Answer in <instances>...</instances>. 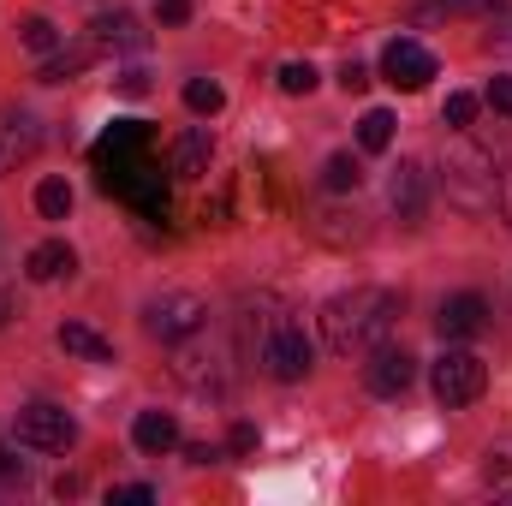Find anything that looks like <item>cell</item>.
I'll return each instance as SVG.
<instances>
[{
  "instance_id": "1",
  "label": "cell",
  "mask_w": 512,
  "mask_h": 506,
  "mask_svg": "<svg viewBox=\"0 0 512 506\" xmlns=\"http://www.w3.org/2000/svg\"><path fill=\"white\" fill-rule=\"evenodd\" d=\"M393 328H399V298L387 286H352V292H340V298L322 304V340L340 358H358V352L387 346Z\"/></svg>"
},
{
  "instance_id": "2",
  "label": "cell",
  "mask_w": 512,
  "mask_h": 506,
  "mask_svg": "<svg viewBox=\"0 0 512 506\" xmlns=\"http://www.w3.org/2000/svg\"><path fill=\"white\" fill-rule=\"evenodd\" d=\"M143 328H149V340L179 346V340H191V334L209 328V304H203L197 292H161V298L143 310Z\"/></svg>"
},
{
  "instance_id": "3",
  "label": "cell",
  "mask_w": 512,
  "mask_h": 506,
  "mask_svg": "<svg viewBox=\"0 0 512 506\" xmlns=\"http://www.w3.org/2000/svg\"><path fill=\"white\" fill-rule=\"evenodd\" d=\"M435 399L447 405V411H459V405H477L483 399V387H489V370H483V358L477 352H465V346H447L441 358H435Z\"/></svg>"
},
{
  "instance_id": "4",
  "label": "cell",
  "mask_w": 512,
  "mask_h": 506,
  "mask_svg": "<svg viewBox=\"0 0 512 506\" xmlns=\"http://www.w3.org/2000/svg\"><path fill=\"white\" fill-rule=\"evenodd\" d=\"M102 191H108V197H120V203H131L143 221H167V179H161L155 155H149V161H137V167H126V173H108V179H102Z\"/></svg>"
},
{
  "instance_id": "5",
  "label": "cell",
  "mask_w": 512,
  "mask_h": 506,
  "mask_svg": "<svg viewBox=\"0 0 512 506\" xmlns=\"http://www.w3.org/2000/svg\"><path fill=\"white\" fill-rule=\"evenodd\" d=\"M155 155V137L143 120H114V126L96 137V149H90V161H96V173L108 179V173H126L137 161H149Z\"/></svg>"
},
{
  "instance_id": "6",
  "label": "cell",
  "mask_w": 512,
  "mask_h": 506,
  "mask_svg": "<svg viewBox=\"0 0 512 506\" xmlns=\"http://www.w3.org/2000/svg\"><path fill=\"white\" fill-rule=\"evenodd\" d=\"M310 364H316V352H310L304 328H292V322H268L262 328V370L274 381H304Z\"/></svg>"
},
{
  "instance_id": "7",
  "label": "cell",
  "mask_w": 512,
  "mask_h": 506,
  "mask_svg": "<svg viewBox=\"0 0 512 506\" xmlns=\"http://www.w3.org/2000/svg\"><path fill=\"white\" fill-rule=\"evenodd\" d=\"M12 429H18V441H24V447H36V453H66V447L78 441V423H72L60 405H48V399L24 405Z\"/></svg>"
},
{
  "instance_id": "8",
  "label": "cell",
  "mask_w": 512,
  "mask_h": 506,
  "mask_svg": "<svg viewBox=\"0 0 512 506\" xmlns=\"http://www.w3.org/2000/svg\"><path fill=\"white\" fill-rule=\"evenodd\" d=\"M441 66H435V54L423 48V42H411V36H399V42H387L382 54V78L393 84V90H405V96H417L429 78H435Z\"/></svg>"
},
{
  "instance_id": "9",
  "label": "cell",
  "mask_w": 512,
  "mask_h": 506,
  "mask_svg": "<svg viewBox=\"0 0 512 506\" xmlns=\"http://www.w3.org/2000/svg\"><path fill=\"white\" fill-rule=\"evenodd\" d=\"M411 381H417V358H411L405 346H376V352H370V364H364V387H370L376 399H399Z\"/></svg>"
},
{
  "instance_id": "10",
  "label": "cell",
  "mask_w": 512,
  "mask_h": 506,
  "mask_svg": "<svg viewBox=\"0 0 512 506\" xmlns=\"http://www.w3.org/2000/svg\"><path fill=\"white\" fill-rule=\"evenodd\" d=\"M387 203H393L399 221H417V215L429 209V173H423L417 161H399L393 179H387Z\"/></svg>"
},
{
  "instance_id": "11",
  "label": "cell",
  "mask_w": 512,
  "mask_h": 506,
  "mask_svg": "<svg viewBox=\"0 0 512 506\" xmlns=\"http://www.w3.org/2000/svg\"><path fill=\"white\" fill-rule=\"evenodd\" d=\"M483 322H489L483 292H453V298L441 304V316H435L441 340H471V334H483Z\"/></svg>"
},
{
  "instance_id": "12",
  "label": "cell",
  "mask_w": 512,
  "mask_h": 506,
  "mask_svg": "<svg viewBox=\"0 0 512 506\" xmlns=\"http://www.w3.org/2000/svg\"><path fill=\"white\" fill-rule=\"evenodd\" d=\"M30 155H36V120L18 108H0V173H12Z\"/></svg>"
},
{
  "instance_id": "13",
  "label": "cell",
  "mask_w": 512,
  "mask_h": 506,
  "mask_svg": "<svg viewBox=\"0 0 512 506\" xmlns=\"http://www.w3.org/2000/svg\"><path fill=\"white\" fill-rule=\"evenodd\" d=\"M209 155H215V143H209V131L191 126L173 137V149H167V173H179V179H203L209 173Z\"/></svg>"
},
{
  "instance_id": "14",
  "label": "cell",
  "mask_w": 512,
  "mask_h": 506,
  "mask_svg": "<svg viewBox=\"0 0 512 506\" xmlns=\"http://www.w3.org/2000/svg\"><path fill=\"white\" fill-rule=\"evenodd\" d=\"M131 441H137V453H173V447H179V423H173L167 411H137Z\"/></svg>"
},
{
  "instance_id": "15",
  "label": "cell",
  "mask_w": 512,
  "mask_h": 506,
  "mask_svg": "<svg viewBox=\"0 0 512 506\" xmlns=\"http://www.w3.org/2000/svg\"><path fill=\"white\" fill-rule=\"evenodd\" d=\"M96 42H102V48H126V54H143V48H149V30H143L131 12H108V18H96Z\"/></svg>"
},
{
  "instance_id": "16",
  "label": "cell",
  "mask_w": 512,
  "mask_h": 506,
  "mask_svg": "<svg viewBox=\"0 0 512 506\" xmlns=\"http://www.w3.org/2000/svg\"><path fill=\"white\" fill-rule=\"evenodd\" d=\"M60 352L72 358H90V364H114V346L90 328V322H60Z\"/></svg>"
},
{
  "instance_id": "17",
  "label": "cell",
  "mask_w": 512,
  "mask_h": 506,
  "mask_svg": "<svg viewBox=\"0 0 512 506\" xmlns=\"http://www.w3.org/2000/svg\"><path fill=\"white\" fill-rule=\"evenodd\" d=\"M96 54H102V42H96V36H90V42H78V48H54V60L42 66V84H66V78H78Z\"/></svg>"
},
{
  "instance_id": "18",
  "label": "cell",
  "mask_w": 512,
  "mask_h": 506,
  "mask_svg": "<svg viewBox=\"0 0 512 506\" xmlns=\"http://www.w3.org/2000/svg\"><path fill=\"white\" fill-rule=\"evenodd\" d=\"M24 268H30V280H42V286H48V280L72 274V268H78V256H72V245L48 239V245H36V251H30V262H24Z\"/></svg>"
},
{
  "instance_id": "19",
  "label": "cell",
  "mask_w": 512,
  "mask_h": 506,
  "mask_svg": "<svg viewBox=\"0 0 512 506\" xmlns=\"http://www.w3.org/2000/svg\"><path fill=\"white\" fill-rule=\"evenodd\" d=\"M465 12H501V0H417L411 18H465Z\"/></svg>"
},
{
  "instance_id": "20",
  "label": "cell",
  "mask_w": 512,
  "mask_h": 506,
  "mask_svg": "<svg viewBox=\"0 0 512 506\" xmlns=\"http://www.w3.org/2000/svg\"><path fill=\"white\" fill-rule=\"evenodd\" d=\"M185 108H191V114H221V108H227V90H221L215 78H191V84H185Z\"/></svg>"
},
{
  "instance_id": "21",
  "label": "cell",
  "mask_w": 512,
  "mask_h": 506,
  "mask_svg": "<svg viewBox=\"0 0 512 506\" xmlns=\"http://www.w3.org/2000/svg\"><path fill=\"white\" fill-rule=\"evenodd\" d=\"M36 209H42L48 221H66V215H72V185H66V179H42V185H36Z\"/></svg>"
},
{
  "instance_id": "22",
  "label": "cell",
  "mask_w": 512,
  "mask_h": 506,
  "mask_svg": "<svg viewBox=\"0 0 512 506\" xmlns=\"http://www.w3.org/2000/svg\"><path fill=\"white\" fill-rule=\"evenodd\" d=\"M358 143H364L370 155H382L387 143H393V114H387V108H370V114L358 120Z\"/></svg>"
},
{
  "instance_id": "23",
  "label": "cell",
  "mask_w": 512,
  "mask_h": 506,
  "mask_svg": "<svg viewBox=\"0 0 512 506\" xmlns=\"http://www.w3.org/2000/svg\"><path fill=\"white\" fill-rule=\"evenodd\" d=\"M18 42H24L30 54H54V48H60V30H54L48 18H24V24H18Z\"/></svg>"
},
{
  "instance_id": "24",
  "label": "cell",
  "mask_w": 512,
  "mask_h": 506,
  "mask_svg": "<svg viewBox=\"0 0 512 506\" xmlns=\"http://www.w3.org/2000/svg\"><path fill=\"white\" fill-rule=\"evenodd\" d=\"M358 179H364V167L352 155H328V167H322V185L328 191H358Z\"/></svg>"
},
{
  "instance_id": "25",
  "label": "cell",
  "mask_w": 512,
  "mask_h": 506,
  "mask_svg": "<svg viewBox=\"0 0 512 506\" xmlns=\"http://www.w3.org/2000/svg\"><path fill=\"white\" fill-rule=\"evenodd\" d=\"M280 90H286V96H310V90H316V66H310V60H286V66H280Z\"/></svg>"
},
{
  "instance_id": "26",
  "label": "cell",
  "mask_w": 512,
  "mask_h": 506,
  "mask_svg": "<svg viewBox=\"0 0 512 506\" xmlns=\"http://www.w3.org/2000/svg\"><path fill=\"white\" fill-rule=\"evenodd\" d=\"M441 120H447L453 131H465L471 120H477V96H465V90H453V96H447V108H441Z\"/></svg>"
},
{
  "instance_id": "27",
  "label": "cell",
  "mask_w": 512,
  "mask_h": 506,
  "mask_svg": "<svg viewBox=\"0 0 512 506\" xmlns=\"http://www.w3.org/2000/svg\"><path fill=\"white\" fill-rule=\"evenodd\" d=\"M340 90H346V96H364V90H370V72H364L358 60H346V66H340Z\"/></svg>"
},
{
  "instance_id": "28",
  "label": "cell",
  "mask_w": 512,
  "mask_h": 506,
  "mask_svg": "<svg viewBox=\"0 0 512 506\" xmlns=\"http://www.w3.org/2000/svg\"><path fill=\"white\" fill-rule=\"evenodd\" d=\"M149 501H155L149 483H126V489H114V506H149Z\"/></svg>"
},
{
  "instance_id": "29",
  "label": "cell",
  "mask_w": 512,
  "mask_h": 506,
  "mask_svg": "<svg viewBox=\"0 0 512 506\" xmlns=\"http://www.w3.org/2000/svg\"><path fill=\"white\" fill-rule=\"evenodd\" d=\"M114 90H120V96H149V72H137V66H131V72L114 78Z\"/></svg>"
},
{
  "instance_id": "30",
  "label": "cell",
  "mask_w": 512,
  "mask_h": 506,
  "mask_svg": "<svg viewBox=\"0 0 512 506\" xmlns=\"http://www.w3.org/2000/svg\"><path fill=\"white\" fill-rule=\"evenodd\" d=\"M227 447L245 459V453H256V423H233V435H227Z\"/></svg>"
},
{
  "instance_id": "31",
  "label": "cell",
  "mask_w": 512,
  "mask_h": 506,
  "mask_svg": "<svg viewBox=\"0 0 512 506\" xmlns=\"http://www.w3.org/2000/svg\"><path fill=\"white\" fill-rule=\"evenodd\" d=\"M489 108L495 114H512V78H489Z\"/></svg>"
},
{
  "instance_id": "32",
  "label": "cell",
  "mask_w": 512,
  "mask_h": 506,
  "mask_svg": "<svg viewBox=\"0 0 512 506\" xmlns=\"http://www.w3.org/2000/svg\"><path fill=\"white\" fill-rule=\"evenodd\" d=\"M155 18L161 24H185L191 18V0H155Z\"/></svg>"
},
{
  "instance_id": "33",
  "label": "cell",
  "mask_w": 512,
  "mask_h": 506,
  "mask_svg": "<svg viewBox=\"0 0 512 506\" xmlns=\"http://www.w3.org/2000/svg\"><path fill=\"white\" fill-rule=\"evenodd\" d=\"M185 459H191V465H215V459H221V453H215V447H209V441H191V447H185Z\"/></svg>"
},
{
  "instance_id": "34",
  "label": "cell",
  "mask_w": 512,
  "mask_h": 506,
  "mask_svg": "<svg viewBox=\"0 0 512 506\" xmlns=\"http://www.w3.org/2000/svg\"><path fill=\"white\" fill-rule=\"evenodd\" d=\"M0 483H24V465H18L6 447H0Z\"/></svg>"
},
{
  "instance_id": "35",
  "label": "cell",
  "mask_w": 512,
  "mask_h": 506,
  "mask_svg": "<svg viewBox=\"0 0 512 506\" xmlns=\"http://www.w3.org/2000/svg\"><path fill=\"white\" fill-rule=\"evenodd\" d=\"M495 197H501V209H507V221H512V167L495 179Z\"/></svg>"
},
{
  "instance_id": "36",
  "label": "cell",
  "mask_w": 512,
  "mask_h": 506,
  "mask_svg": "<svg viewBox=\"0 0 512 506\" xmlns=\"http://www.w3.org/2000/svg\"><path fill=\"white\" fill-rule=\"evenodd\" d=\"M6 316H12V298H6V292H0V328H6Z\"/></svg>"
}]
</instances>
